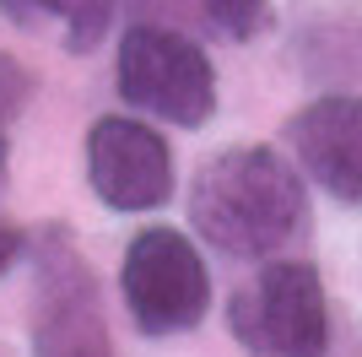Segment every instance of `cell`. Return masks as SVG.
I'll return each mask as SVG.
<instances>
[{
	"mask_svg": "<svg viewBox=\"0 0 362 357\" xmlns=\"http://www.w3.org/2000/svg\"><path fill=\"white\" fill-rule=\"evenodd\" d=\"M189 222L233 260H265L308 227V195L298 168L271 147H227L195 174Z\"/></svg>",
	"mask_w": 362,
	"mask_h": 357,
	"instance_id": "1",
	"label": "cell"
},
{
	"mask_svg": "<svg viewBox=\"0 0 362 357\" xmlns=\"http://www.w3.org/2000/svg\"><path fill=\"white\" fill-rule=\"evenodd\" d=\"M233 336L255 357H325L330 352V303L308 260H271L233 298Z\"/></svg>",
	"mask_w": 362,
	"mask_h": 357,
	"instance_id": "2",
	"label": "cell"
},
{
	"mask_svg": "<svg viewBox=\"0 0 362 357\" xmlns=\"http://www.w3.org/2000/svg\"><path fill=\"white\" fill-rule=\"evenodd\" d=\"M124 103L146 108V114L168 119V125H206L216 108V71L206 49L195 38H184L173 28H130L119 44V65H114Z\"/></svg>",
	"mask_w": 362,
	"mask_h": 357,
	"instance_id": "3",
	"label": "cell"
},
{
	"mask_svg": "<svg viewBox=\"0 0 362 357\" xmlns=\"http://www.w3.org/2000/svg\"><path fill=\"white\" fill-rule=\"evenodd\" d=\"M119 287H124V309H130L136 330H146V336L195 330L206 319V309H211L206 260L173 227H146V233L130 238L124 266H119Z\"/></svg>",
	"mask_w": 362,
	"mask_h": 357,
	"instance_id": "4",
	"label": "cell"
},
{
	"mask_svg": "<svg viewBox=\"0 0 362 357\" xmlns=\"http://www.w3.org/2000/svg\"><path fill=\"white\" fill-rule=\"evenodd\" d=\"M33 352L38 357H114L103 303L87 260L49 233L38 249V293H33Z\"/></svg>",
	"mask_w": 362,
	"mask_h": 357,
	"instance_id": "5",
	"label": "cell"
},
{
	"mask_svg": "<svg viewBox=\"0 0 362 357\" xmlns=\"http://www.w3.org/2000/svg\"><path fill=\"white\" fill-rule=\"evenodd\" d=\"M87 184L114 211H157L173 195V152L151 125L108 114L87 135Z\"/></svg>",
	"mask_w": 362,
	"mask_h": 357,
	"instance_id": "6",
	"label": "cell"
},
{
	"mask_svg": "<svg viewBox=\"0 0 362 357\" xmlns=\"http://www.w3.org/2000/svg\"><path fill=\"white\" fill-rule=\"evenodd\" d=\"M287 141L303 174L330 190L341 206H362V98L325 92L287 119Z\"/></svg>",
	"mask_w": 362,
	"mask_h": 357,
	"instance_id": "7",
	"label": "cell"
},
{
	"mask_svg": "<svg viewBox=\"0 0 362 357\" xmlns=\"http://www.w3.org/2000/svg\"><path fill=\"white\" fill-rule=\"evenodd\" d=\"M303 71L325 81V87H346L362 81V6H341V11L319 16L314 28L303 33Z\"/></svg>",
	"mask_w": 362,
	"mask_h": 357,
	"instance_id": "8",
	"label": "cell"
},
{
	"mask_svg": "<svg viewBox=\"0 0 362 357\" xmlns=\"http://www.w3.org/2000/svg\"><path fill=\"white\" fill-rule=\"evenodd\" d=\"M0 11L11 16L16 28H54L65 33V49L71 55H92L98 38L108 33V16H114V0H0Z\"/></svg>",
	"mask_w": 362,
	"mask_h": 357,
	"instance_id": "9",
	"label": "cell"
},
{
	"mask_svg": "<svg viewBox=\"0 0 362 357\" xmlns=\"http://www.w3.org/2000/svg\"><path fill=\"white\" fill-rule=\"evenodd\" d=\"M200 11L227 38H255L271 22V0H200Z\"/></svg>",
	"mask_w": 362,
	"mask_h": 357,
	"instance_id": "10",
	"label": "cell"
},
{
	"mask_svg": "<svg viewBox=\"0 0 362 357\" xmlns=\"http://www.w3.org/2000/svg\"><path fill=\"white\" fill-rule=\"evenodd\" d=\"M28 92H33V76L16 65L11 55H0V130L11 125L16 114H22V103H28Z\"/></svg>",
	"mask_w": 362,
	"mask_h": 357,
	"instance_id": "11",
	"label": "cell"
},
{
	"mask_svg": "<svg viewBox=\"0 0 362 357\" xmlns=\"http://www.w3.org/2000/svg\"><path fill=\"white\" fill-rule=\"evenodd\" d=\"M22 244H28V238L16 233L11 222H0V276H6V271L16 266V254H22Z\"/></svg>",
	"mask_w": 362,
	"mask_h": 357,
	"instance_id": "12",
	"label": "cell"
},
{
	"mask_svg": "<svg viewBox=\"0 0 362 357\" xmlns=\"http://www.w3.org/2000/svg\"><path fill=\"white\" fill-rule=\"evenodd\" d=\"M0 184H6V135H0Z\"/></svg>",
	"mask_w": 362,
	"mask_h": 357,
	"instance_id": "13",
	"label": "cell"
}]
</instances>
